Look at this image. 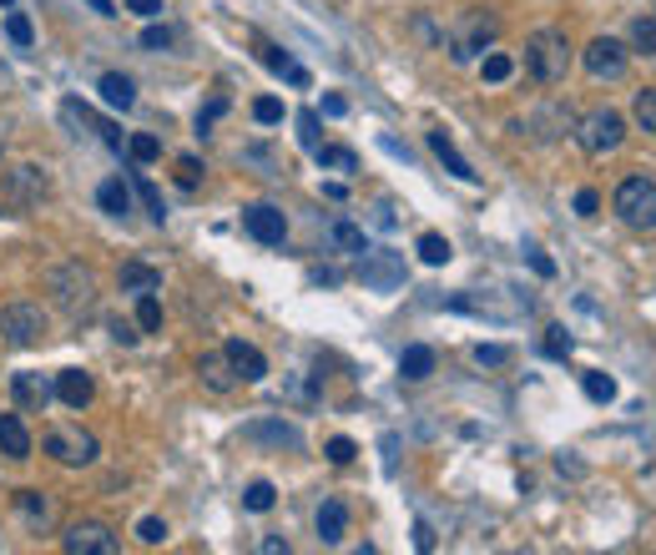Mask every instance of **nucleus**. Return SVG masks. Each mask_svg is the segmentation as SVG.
Listing matches in <instances>:
<instances>
[{"mask_svg":"<svg viewBox=\"0 0 656 555\" xmlns=\"http://www.w3.org/2000/svg\"><path fill=\"white\" fill-rule=\"evenodd\" d=\"M420 258H424V263H429V268L450 263V258H454L450 237H439V233H420Z\"/></svg>","mask_w":656,"mask_h":555,"instance_id":"29","label":"nucleus"},{"mask_svg":"<svg viewBox=\"0 0 656 555\" xmlns=\"http://www.w3.org/2000/svg\"><path fill=\"white\" fill-rule=\"evenodd\" d=\"M429 152H435V157L445 162V167H450V172L460 177V182H480V172H475V167H470V162L460 157V146L450 142V132H429Z\"/></svg>","mask_w":656,"mask_h":555,"instance_id":"18","label":"nucleus"},{"mask_svg":"<svg viewBox=\"0 0 656 555\" xmlns=\"http://www.w3.org/2000/svg\"><path fill=\"white\" fill-rule=\"evenodd\" d=\"M525 72L536 76V81H545V87H555V81H566L570 72V41L566 30H536L530 41H525Z\"/></svg>","mask_w":656,"mask_h":555,"instance_id":"1","label":"nucleus"},{"mask_svg":"<svg viewBox=\"0 0 656 555\" xmlns=\"http://www.w3.org/2000/svg\"><path fill=\"white\" fill-rule=\"evenodd\" d=\"M61 545L72 555H117L121 541H117V530L102 526V520H81V526H72L66 535H61Z\"/></svg>","mask_w":656,"mask_h":555,"instance_id":"10","label":"nucleus"},{"mask_svg":"<svg viewBox=\"0 0 656 555\" xmlns=\"http://www.w3.org/2000/svg\"><path fill=\"white\" fill-rule=\"evenodd\" d=\"M344 112H349V102H344V96H334V91H329V96H323V117H344Z\"/></svg>","mask_w":656,"mask_h":555,"instance_id":"54","label":"nucleus"},{"mask_svg":"<svg viewBox=\"0 0 656 555\" xmlns=\"http://www.w3.org/2000/svg\"><path fill=\"white\" fill-rule=\"evenodd\" d=\"M91 395H97L91 374H81V369H61L56 374V399L66 404V410H87Z\"/></svg>","mask_w":656,"mask_h":555,"instance_id":"16","label":"nucleus"},{"mask_svg":"<svg viewBox=\"0 0 656 555\" xmlns=\"http://www.w3.org/2000/svg\"><path fill=\"white\" fill-rule=\"evenodd\" d=\"M253 121H258V127L283 121V102H278V96H258V102H253Z\"/></svg>","mask_w":656,"mask_h":555,"instance_id":"41","label":"nucleus"},{"mask_svg":"<svg viewBox=\"0 0 656 555\" xmlns=\"http://www.w3.org/2000/svg\"><path fill=\"white\" fill-rule=\"evenodd\" d=\"M581 389H586L591 404H612V399H616V379H612V374H596V369L581 374Z\"/></svg>","mask_w":656,"mask_h":555,"instance_id":"28","label":"nucleus"},{"mask_svg":"<svg viewBox=\"0 0 656 555\" xmlns=\"http://www.w3.org/2000/svg\"><path fill=\"white\" fill-rule=\"evenodd\" d=\"M117 283H121V293H157L162 273H157V268H146V263H121Z\"/></svg>","mask_w":656,"mask_h":555,"instance_id":"24","label":"nucleus"},{"mask_svg":"<svg viewBox=\"0 0 656 555\" xmlns=\"http://www.w3.org/2000/svg\"><path fill=\"white\" fill-rule=\"evenodd\" d=\"M197 374H203L207 389H218V395H228V389H237V374L233 364H228V353H203V364H197Z\"/></svg>","mask_w":656,"mask_h":555,"instance_id":"20","label":"nucleus"},{"mask_svg":"<svg viewBox=\"0 0 656 555\" xmlns=\"http://www.w3.org/2000/svg\"><path fill=\"white\" fill-rule=\"evenodd\" d=\"M258 56H262V66H268V72L288 76L293 87H308V81H313V76H308L304 66H298V61L288 56V51H278V46H268V41H262V46H258Z\"/></svg>","mask_w":656,"mask_h":555,"instance_id":"21","label":"nucleus"},{"mask_svg":"<svg viewBox=\"0 0 656 555\" xmlns=\"http://www.w3.org/2000/svg\"><path fill=\"white\" fill-rule=\"evenodd\" d=\"M127 11H131V15H146V21H152V15H162V0H127Z\"/></svg>","mask_w":656,"mask_h":555,"instance_id":"52","label":"nucleus"},{"mask_svg":"<svg viewBox=\"0 0 656 555\" xmlns=\"http://www.w3.org/2000/svg\"><path fill=\"white\" fill-rule=\"evenodd\" d=\"M15 511H21V520H26L30 530H51V526H56V505H51L41 490H21V495H15Z\"/></svg>","mask_w":656,"mask_h":555,"instance_id":"17","label":"nucleus"},{"mask_svg":"<svg viewBox=\"0 0 656 555\" xmlns=\"http://www.w3.org/2000/svg\"><path fill=\"white\" fill-rule=\"evenodd\" d=\"M616 218L636 228V233H652L656 228V182L652 177H627L616 188Z\"/></svg>","mask_w":656,"mask_h":555,"instance_id":"4","label":"nucleus"},{"mask_svg":"<svg viewBox=\"0 0 656 555\" xmlns=\"http://www.w3.org/2000/svg\"><path fill=\"white\" fill-rule=\"evenodd\" d=\"M0 5H11V0H0Z\"/></svg>","mask_w":656,"mask_h":555,"instance_id":"57","label":"nucleus"},{"mask_svg":"<svg viewBox=\"0 0 656 555\" xmlns=\"http://www.w3.org/2000/svg\"><path fill=\"white\" fill-rule=\"evenodd\" d=\"M576 137H581V146L591 157H606V152H616V146L627 142V121H621V112H612V106H596V112L581 117Z\"/></svg>","mask_w":656,"mask_h":555,"instance_id":"5","label":"nucleus"},{"mask_svg":"<svg viewBox=\"0 0 656 555\" xmlns=\"http://www.w3.org/2000/svg\"><path fill=\"white\" fill-rule=\"evenodd\" d=\"M127 152H131V162H137V167H146V162H157L162 157V142L152 132H137L127 142Z\"/></svg>","mask_w":656,"mask_h":555,"instance_id":"38","label":"nucleus"},{"mask_svg":"<svg viewBox=\"0 0 656 555\" xmlns=\"http://www.w3.org/2000/svg\"><path fill=\"white\" fill-rule=\"evenodd\" d=\"M46 188H51V182H46L41 167H15V172L5 177V192H11L15 207H36L46 197Z\"/></svg>","mask_w":656,"mask_h":555,"instance_id":"14","label":"nucleus"},{"mask_svg":"<svg viewBox=\"0 0 656 555\" xmlns=\"http://www.w3.org/2000/svg\"><path fill=\"white\" fill-rule=\"evenodd\" d=\"M323 454H329V465H349L353 454H359V444H353V439H344V435H334L329 444H323Z\"/></svg>","mask_w":656,"mask_h":555,"instance_id":"42","label":"nucleus"},{"mask_svg":"<svg viewBox=\"0 0 656 555\" xmlns=\"http://www.w3.org/2000/svg\"><path fill=\"white\" fill-rule=\"evenodd\" d=\"M258 551H262V555H278V551L288 555V541H278V535H268V541H262V545H258Z\"/></svg>","mask_w":656,"mask_h":555,"instance_id":"55","label":"nucleus"},{"mask_svg":"<svg viewBox=\"0 0 656 555\" xmlns=\"http://www.w3.org/2000/svg\"><path fill=\"white\" fill-rule=\"evenodd\" d=\"M399 374H404L409 384L429 379V374H435V349H429V344H409V349L399 353Z\"/></svg>","mask_w":656,"mask_h":555,"instance_id":"22","label":"nucleus"},{"mask_svg":"<svg viewBox=\"0 0 656 555\" xmlns=\"http://www.w3.org/2000/svg\"><path fill=\"white\" fill-rule=\"evenodd\" d=\"M137 328H142V334H157V328H162L157 293H137Z\"/></svg>","mask_w":656,"mask_h":555,"instance_id":"31","label":"nucleus"},{"mask_svg":"<svg viewBox=\"0 0 656 555\" xmlns=\"http://www.w3.org/2000/svg\"><path fill=\"white\" fill-rule=\"evenodd\" d=\"M5 36H11L15 46H30V41H36V30H30V21H26V15H21V11H11V15H5Z\"/></svg>","mask_w":656,"mask_h":555,"instance_id":"44","label":"nucleus"},{"mask_svg":"<svg viewBox=\"0 0 656 555\" xmlns=\"http://www.w3.org/2000/svg\"><path fill=\"white\" fill-rule=\"evenodd\" d=\"M172 41H177V30H167V26H146V30H142V46H146V51H167Z\"/></svg>","mask_w":656,"mask_h":555,"instance_id":"48","label":"nucleus"},{"mask_svg":"<svg viewBox=\"0 0 656 555\" xmlns=\"http://www.w3.org/2000/svg\"><path fill=\"white\" fill-rule=\"evenodd\" d=\"M313 157H319V167H334V172H359V157L349 146H319Z\"/></svg>","mask_w":656,"mask_h":555,"instance_id":"33","label":"nucleus"},{"mask_svg":"<svg viewBox=\"0 0 656 555\" xmlns=\"http://www.w3.org/2000/svg\"><path fill=\"white\" fill-rule=\"evenodd\" d=\"M102 96H106V106H117V112H131V106H137V87H131V76H121V72L102 76Z\"/></svg>","mask_w":656,"mask_h":555,"instance_id":"25","label":"nucleus"},{"mask_svg":"<svg viewBox=\"0 0 656 555\" xmlns=\"http://www.w3.org/2000/svg\"><path fill=\"white\" fill-rule=\"evenodd\" d=\"M596 207H601V197H596L591 188L576 192V212H581V218H596Z\"/></svg>","mask_w":656,"mask_h":555,"instance_id":"49","label":"nucleus"},{"mask_svg":"<svg viewBox=\"0 0 656 555\" xmlns=\"http://www.w3.org/2000/svg\"><path fill=\"white\" fill-rule=\"evenodd\" d=\"M631 117H636V127H642V132L656 137V87L636 91V106H631Z\"/></svg>","mask_w":656,"mask_h":555,"instance_id":"34","label":"nucleus"},{"mask_svg":"<svg viewBox=\"0 0 656 555\" xmlns=\"http://www.w3.org/2000/svg\"><path fill=\"white\" fill-rule=\"evenodd\" d=\"M329 237H334V243H338V248H344V253H369V243H364V228H353V222H344V218L334 222V233H329Z\"/></svg>","mask_w":656,"mask_h":555,"instance_id":"37","label":"nucleus"},{"mask_svg":"<svg viewBox=\"0 0 656 555\" xmlns=\"http://www.w3.org/2000/svg\"><path fill=\"white\" fill-rule=\"evenodd\" d=\"M0 450L11 460H30V435L21 424V414H0Z\"/></svg>","mask_w":656,"mask_h":555,"instance_id":"23","label":"nucleus"},{"mask_svg":"<svg viewBox=\"0 0 656 555\" xmlns=\"http://www.w3.org/2000/svg\"><path fill=\"white\" fill-rule=\"evenodd\" d=\"M414 545H420L424 555L435 551V530H429V520H414Z\"/></svg>","mask_w":656,"mask_h":555,"instance_id":"51","label":"nucleus"},{"mask_svg":"<svg viewBox=\"0 0 656 555\" xmlns=\"http://www.w3.org/2000/svg\"><path fill=\"white\" fill-rule=\"evenodd\" d=\"M97 203H102V212H112V218H127L131 212V188L121 182V177H112V182L97 188Z\"/></svg>","mask_w":656,"mask_h":555,"instance_id":"26","label":"nucleus"},{"mask_svg":"<svg viewBox=\"0 0 656 555\" xmlns=\"http://www.w3.org/2000/svg\"><path fill=\"white\" fill-rule=\"evenodd\" d=\"M298 142L308 146V152H319V112H298Z\"/></svg>","mask_w":656,"mask_h":555,"instance_id":"43","label":"nucleus"},{"mask_svg":"<svg viewBox=\"0 0 656 555\" xmlns=\"http://www.w3.org/2000/svg\"><path fill=\"white\" fill-rule=\"evenodd\" d=\"M344 535H349V511H344V500H323L319 505V541L338 545Z\"/></svg>","mask_w":656,"mask_h":555,"instance_id":"19","label":"nucleus"},{"mask_svg":"<svg viewBox=\"0 0 656 555\" xmlns=\"http://www.w3.org/2000/svg\"><path fill=\"white\" fill-rule=\"evenodd\" d=\"M515 353L505 349V344H475V364H485V369H505Z\"/></svg>","mask_w":656,"mask_h":555,"instance_id":"39","label":"nucleus"},{"mask_svg":"<svg viewBox=\"0 0 656 555\" xmlns=\"http://www.w3.org/2000/svg\"><path fill=\"white\" fill-rule=\"evenodd\" d=\"M496 36H500V21H496V15L465 11L460 21H454L450 41H445V46H450V61H454V66H470V61L480 56V51H485L490 41H496Z\"/></svg>","mask_w":656,"mask_h":555,"instance_id":"3","label":"nucleus"},{"mask_svg":"<svg viewBox=\"0 0 656 555\" xmlns=\"http://www.w3.org/2000/svg\"><path fill=\"white\" fill-rule=\"evenodd\" d=\"M586 76L591 81H621L627 76V46L616 41V36H596V41L586 46Z\"/></svg>","mask_w":656,"mask_h":555,"instance_id":"7","label":"nucleus"},{"mask_svg":"<svg viewBox=\"0 0 656 555\" xmlns=\"http://www.w3.org/2000/svg\"><path fill=\"white\" fill-rule=\"evenodd\" d=\"M631 46H636L642 56H656V15H636V21H631Z\"/></svg>","mask_w":656,"mask_h":555,"instance_id":"32","label":"nucleus"},{"mask_svg":"<svg viewBox=\"0 0 656 555\" xmlns=\"http://www.w3.org/2000/svg\"><path fill=\"white\" fill-rule=\"evenodd\" d=\"M243 233H248L253 243H262V248H278V243L288 237V218H283L278 207H268V203L243 207Z\"/></svg>","mask_w":656,"mask_h":555,"instance_id":"11","label":"nucleus"},{"mask_svg":"<svg viewBox=\"0 0 656 555\" xmlns=\"http://www.w3.org/2000/svg\"><path fill=\"white\" fill-rule=\"evenodd\" d=\"M243 439H273V444H288V450H298V444H304L293 424H248V429H243Z\"/></svg>","mask_w":656,"mask_h":555,"instance_id":"27","label":"nucleus"},{"mask_svg":"<svg viewBox=\"0 0 656 555\" xmlns=\"http://www.w3.org/2000/svg\"><path fill=\"white\" fill-rule=\"evenodd\" d=\"M525 258H530V268H536L540 278H555V263H551V258H545L540 248H525Z\"/></svg>","mask_w":656,"mask_h":555,"instance_id":"50","label":"nucleus"},{"mask_svg":"<svg viewBox=\"0 0 656 555\" xmlns=\"http://www.w3.org/2000/svg\"><path fill=\"white\" fill-rule=\"evenodd\" d=\"M177 188H203V162L197 157H177Z\"/></svg>","mask_w":656,"mask_h":555,"instance_id":"40","label":"nucleus"},{"mask_svg":"<svg viewBox=\"0 0 656 555\" xmlns=\"http://www.w3.org/2000/svg\"><path fill=\"white\" fill-rule=\"evenodd\" d=\"M480 76H485V81H496V87H500V81H511V76H515V61L505 56V51H490V56L480 61Z\"/></svg>","mask_w":656,"mask_h":555,"instance_id":"36","label":"nucleus"},{"mask_svg":"<svg viewBox=\"0 0 656 555\" xmlns=\"http://www.w3.org/2000/svg\"><path fill=\"white\" fill-rule=\"evenodd\" d=\"M46 283H51V293H56V304L72 313V319H87L91 304H97V278L87 273L81 263H61L46 273Z\"/></svg>","mask_w":656,"mask_h":555,"instance_id":"2","label":"nucleus"},{"mask_svg":"<svg viewBox=\"0 0 656 555\" xmlns=\"http://www.w3.org/2000/svg\"><path fill=\"white\" fill-rule=\"evenodd\" d=\"M222 112H228V96L218 91V96H213V102H207L203 112H197V132H213V121H218Z\"/></svg>","mask_w":656,"mask_h":555,"instance_id":"47","label":"nucleus"},{"mask_svg":"<svg viewBox=\"0 0 656 555\" xmlns=\"http://www.w3.org/2000/svg\"><path fill=\"white\" fill-rule=\"evenodd\" d=\"M46 454L61 460V465L81 469L97 460V435H87V429H51V435H46Z\"/></svg>","mask_w":656,"mask_h":555,"instance_id":"8","label":"nucleus"},{"mask_svg":"<svg viewBox=\"0 0 656 555\" xmlns=\"http://www.w3.org/2000/svg\"><path fill=\"white\" fill-rule=\"evenodd\" d=\"M112 338H117V344H137V328H131V323H121V319H112Z\"/></svg>","mask_w":656,"mask_h":555,"instance_id":"53","label":"nucleus"},{"mask_svg":"<svg viewBox=\"0 0 656 555\" xmlns=\"http://www.w3.org/2000/svg\"><path fill=\"white\" fill-rule=\"evenodd\" d=\"M0 334L15 349H36L46 338V313L36 304H5L0 308Z\"/></svg>","mask_w":656,"mask_h":555,"instance_id":"6","label":"nucleus"},{"mask_svg":"<svg viewBox=\"0 0 656 555\" xmlns=\"http://www.w3.org/2000/svg\"><path fill=\"white\" fill-rule=\"evenodd\" d=\"M61 121H66V127H76V132H81V127H91V132L102 137L112 152H121V132H117V127H112V121H102L91 106L76 102V96H72V102H61Z\"/></svg>","mask_w":656,"mask_h":555,"instance_id":"12","label":"nucleus"},{"mask_svg":"<svg viewBox=\"0 0 656 555\" xmlns=\"http://www.w3.org/2000/svg\"><path fill=\"white\" fill-rule=\"evenodd\" d=\"M570 349H576V344H570V334L561 328V323L545 328V353H551V359H570Z\"/></svg>","mask_w":656,"mask_h":555,"instance_id":"45","label":"nucleus"},{"mask_svg":"<svg viewBox=\"0 0 656 555\" xmlns=\"http://www.w3.org/2000/svg\"><path fill=\"white\" fill-rule=\"evenodd\" d=\"M243 505H248L253 515H268V511H273V505H278V490H273V485H268V480H253L248 490H243Z\"/></svg>","mask_w":656,"mask_h":555,"instance_id":"30","label":"nucleus"},{"mask_svg":"<svg viewBox=\"0 0 656 555\" xmlns=\"http://www.w3.org/2000/svg\"><path fill=\"white\" fill-rule=\"evenodd\" d=\"M91 11H102V15H117V5H112V0H91Z\"/></svg>","mask_w":656,"mask_h":555,"instance_id":"56","label":"nucleus"},{"mask_svg":"<svg viewBox=\"0 0 656 555\" xmlns=\"http://www.w3.org/2000/svg\"><path fill=\"white\" fill-rule=\"evenodd\" d=\"M131 188L142 192V203H146V212H152V222L167 218V207H162V192L152 188V177H146V172H131Z\"/></svg>","mask_w":656,"mask_h":555,"instance_id":"35","label":"nucleus"},{"mask_svg":"<svg viewBox=\"0 0 656 555\" xmlns=\"http://www.w3.org/2000/svg\"><path fill=\"white\" fill-rule=\"evenodd\" d=\"M359 278H364V288H374V293H394L399 283H404V258L389 253V248L359 253Z\"/></svg>","mask_w":656,"mask_h":555,"instance_id":"9","label":"nucleus"},{"mask_svg":"<svg viewBox=\"0 0 656 555\" xmlns=\"http://www.w3.org/2000/svg\"><path fill=\"white\" fill-rule=\"evenodd\" d=\"M222 353H228V364H233V374H237V384H258V379H268V359H262L253 344H243V338H228L222 344Z\"/></svg>","mask_w":656,"mask_h":555,"instance_id":"13","label":"nucleus"},{"mask_svg":"<svg viewBox=\"0 0 656 555\" xmlns=\"http://www.w3.org/2000/svg\"><path fill=\"white\" fill-rule=\"evenodd\" d=\"M137 541H142V545H162V541H167V526H162L157 515H146V520H137Z\"/></svg>","mask_w":656,"mask_h":555,"instance_id":"46","label":"nucleus"},{"mask_svg":"<svg viewBox=\"0 0 656 555\" xmlns=\"http://www.w3.org/2000/svg\"><path fill=\"white\" fill-rule=\"evenodd\" d=\"M15 404H21V410H30V414H41L46 404H51V399H56V384L46 379V374H15Z\"/></svg>","mask_w":656,"mask_h":555,"instance_id":"15","label":"nucleus"}]
</instances>
